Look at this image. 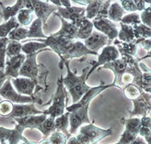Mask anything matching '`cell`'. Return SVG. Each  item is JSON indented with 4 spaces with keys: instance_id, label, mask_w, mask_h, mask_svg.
Returning <instances> with one entry per match:
<instances>
[{
    "instance_id": "cell-55",
    "label": "cell",
    "mask_w": 151,
    "mask_h": 144,
    "mask_svg": "<svg viewBox=\"0 0 151 144\" xmlns=\"http://www.w3.org/2000/svg\"><path fill=\"white\" fill-rule=\"evenodd\" d=\"M1 144H7V143H6L5 142H4V143H1Z\"/></svg>"
},
{
    "instance_id": "cell-10",
    "label": "cell",
    "mask_w": 151,
    "mask_h": 144,
    "mask_svg": "<svg viewBox=\"0 0 151 144\" xmlns=\"http://www.w3.org/2000/svg\"><path fill=\"white\" fill-rule=\"evenodd\" d=\"M31 5L33 9V11L40 20L42 23V26L46 29L48 27L47 20L50 14H52L55 11H58V7L55 5H50L48 2H42V1H30Z\"/></svg>"
},
{
    "instance_id": "cell-53",
    "label": "cell",
    "mask_w": 151,
    "mask_h": 144,
    "mask_svg": "<svg viewBox=\"0 0 151 144\" xmlns=\"http://www.w3.org/2000/svg\"><path fill=\"white\" fill-rule=\"evenodd\" d=\"M52 4H55V6H58V7H60L61 6V3H60V1H51Z\"/></svg>"
},
{
    "instance_id": "cell-45",
    "label": "cell",
    "mask_w": 151,
    "mask_h": 144,
    "mask_svg": "<svg viewBox=\"0 0 151 144\" xmlns=\"http://www.w3.org/2000/svg\"><path fill=\"white\" fill-rule=\"evenodd\" d=\"M121 6L125 10V11H126L134 12L137 11L134 1H126V0L121 1Z\"/></svg>"
},
{
    "instance_id": "cell-14",
    "label": "cell",
    "mask_w": 151,
    "mask_h": 144,
    "mask_svg": "<svg viewBox=\"0 0 151 144\" xmlns=\"http://www.w3.org/2000/svg\"><path fill=\"white\" fill-rule=\"evenodd\" d=\"M110 87H116L114 84H110V85H101L99 86H97V87H91L89 91L86 93V95L79 100L77 103H73L71 106L67 107V111L68 112H72L73 111H74L76 109L79 108L81 106H83L85 105L88 104V103H90L91 101V100L93 98H94L97 95H98L101 92H102L103 91H104L105 89L108 88Z\"/></svg>"
},
{
    "instance_id": "cell-16",
    "label": "cell",
    "mask_w": 151,
    "mask_h": 144,
    "mask_svg": "<svg viewBox=\"0 0 151 144\" xmlns=\"http://www.w3.org/2000/svg\"><path fill=\"white\" fill-rule=\"evenodd\" d=\"M26 56L24 54L12 57H9L6 64H5V74L7 77H13L14 79L18 78L19 72L25 61Z\"/></svg>"
},
{
    "instance_id": "cell-25",
    "label": "cell",
    "mask_w": 151,
    "mask_h": 144,
    "mask_svg": "<svg viewBox=\"0 0 151 144\" xmlns=\"http://www.w3.org/2000/svg\"><path fill=\"white\" fill-rule=\"evenodd\" d=\"M27 38H41L46 39L48 36L43 33L42 23L39 18L35 20L28 29Z\"/></svg>"
},
{
    "instance_id": "cell-11",
    "label": "cell",
    "mask_w": 151,
    "mask_h": 144,
    "mask_svg": "<svg viewBox=\"0 0 151 144\" xmlns=\"http://www.w3.org/2000/svg\"><path fill=\"white\" fill-rule=\"evenodd\" d=\"M119 55L120 54L119 52L118 49L114 45H108V46L104 47L101 54L98 55V61L92 66L88 73L87 79L98 67H101V66H104L106 64H109L110 62L117 60L119 57Z\"/></svg>"
},
{
    "instance_id": "cell-57",
    "label": "cell",
    "mask_w": 151,
    "mask_h": 144,
    "mask_svg": "<svg viewBox=\"0 0 151 144\" xmlns=\"http://www.w3.org/2000/svg\"><path fill=\"white\" fill-rule=\"evenodd\" d=\"M150 116H151V111H150Z\"/></svg>"
},
{
    "instance_id": "cell-41",
    "label": "cell",
    "mask_w": 151,
    "mask_h": 144,
    "mask_svg": "<svg viewBox=\"0 0 151 144\" xmlns=\"http://www.w3.org/2000/svg\"><path fill=\"white\" fill-rule=\"evenodd\" d=\"M67 137L60 132H54L49 137V141L52 144H67Z\"/></svg>"
},
{
    "instance_id": "cell-2",
    "label": "cell",
    "mask_w": 151,
    "mask_h": 144,
    "mask_svg": "<svg viewBox=\"0 0 151 144\" xmlns=\"http://www.w3.org/2000/svg\"><path fill=\"white\" fill-rule=\"evenodd\" d=\"M64 64L67 67V74L66 77L63 78V83L72 97L73 103H76L91 88L86 83L87 75L91 68L89 67H86L83 69L81 76H77L70 69L69 60L64 61Z\"/></svg>"
},
{
    "instance_id": "cell-7",
    "label": "cell",
    "mask_w": 151,
    "mask_h": 144,
    "mask_svg": "<svg viewBox=\"0 0 151 144\" xmlns=\"http://www.w3.org/2000/svg\"><path fill=\"white\" fill-rule=\"evenodd\" d=\"M11 81L12 82V84H13L14 87H15L17 92L20 95L33 97L35 87H36L35 94L37 93L38 91H42L44 89L43 87L38 85L34 80L29 79V78H16V79H12Z\"/></svg>"
},
{
    "instance_id": "cell-28",
    "label": "cell",
    "mask_w": 151,
    "mask_h": 144,
    "mask_svg": "<svg viewBox=\"0 0 151 144\" xmlns=\"http://www.w3.org/2000/svg\"><path fill=\"white\" fill-rule=\"evenodd\" d=\"M18 27H20V24L17 21V17H12L7 22L0 25V38H5L13 29Z\"/></svg>"
},
{
    "instance_id": "cell-17",
    "label": "cell",
    "mask_w": 151,
    "mask_h": 144,
    "mask_svg": "<svg viewBox=\"0 0 151 144\" xmlns=\"http://www.w3.org/2000/svg\"><path fill=\"white\" fill-rule=\"evenodd\" d=\"M43 113L42 111L37 110L34 103L28 104H14L13 110L9 115L12 118H23L29 115H37Z\"/></svg>"
},
{
    "instance_id": "cell-42",
    "label": "cell",
    "mask_w": 151,
    "mask_h": 144,
    "mask_svg": "<svg viewBox=\"0 0 151 144\" xmlns=\"http://www.w3.org/2000/svg\"><path fill=\"white\" fill-rule=\"evenodd\" d=\"M137 137V134H134V133H131L129 131L125 130L123 132V134L121 135L120 140L118 142L119 144H129L132 141L136 139Z\"/></svg>"
},
{
    "instance_id": "cell-43",
    "label": "cell",
    "mask_w": 151,
    "mask_h": 144,
    "mask_svg": "<svg viewBox=\"0 0 151 144\" xmlns=\"http://www.w3.org/2000/svg\"><path fill=\"white\" fill-rule=\"evenodd\" d=\"M141 21L142 24L147 26V27L151 28V7L146 8L142 11L141 14Z\"/></svg>"
},
{
    "instance_id": "cell-59",
    "label": "cell",
    "mask_w": 151,
    "mask_h": 144,
    "mask_svg": "<svg viewBox=\"0 0 151 144\" xmlns=\"http://www.w3.org/2000/svg\"><path fill=\"white\" fill-rule=\"evenodd\" d=\"M150 40H151V38H150Z\"/></svg>"
},
{
    "instance_id": "cell-46",
    "label": "cell",
    "mask_w": 151,
    "mask_h": 144,
    "mask_svg": "<svg viewBox=\"0 0 151 144\" xmlns=\"http://www.w3.org/2000/svg\"><path fill=\"white\" fill-rule=\"evenodd\" d=\"M12 131V129L0 127V143H4L6 140H9Z\"/></svg>"
},
{
    "instance_id": "cell-36",
    "label": "cell",
    "mask_w": 151,
    "mask_h": 144,
    "mask_svg": "<svg viewBox=\"0 0 151 144\" xmlns=\"http://www.w3.org/2000/svg\"><path fill=\"white\" fill-rule=\"evenodd\" d=\"M27 33L28 29L20 27L17 29H13L8 36H9L8 39L9 40H12V41H21V40H24L27 38Z\"/></svg>"
},
{
    "instance_id": "cell-47",
    "label": "cell",
    "mask_w": 151,
    "mask_h": 144,
    "mask_svg": "<svg viewBox=\"0 0 151 144\" xmlns=\"http://www.w3.org/2000/svg\"><path fill=\"white\" fill-rule=\"evenodd\" d=\"M141 126L143 127L148 128L150 130H151V117L144 116L141 119Z\"/></svg>"
},
{
    "instance_id": "cell-9",
    "label": "cell",
    "mask_w": 151,
    "mask_h": 144,
    "mask_svg": "<svg viewBox=\"0 0 151 144\" xmlns=\"http://www.w3.org/2000/svg\"><path fill=\"white\" fill-rule=\"evenodd\" d=\"M90 103L81 106L79 108L76 109L72 112H70L69 120H70V134H75L76 131L77 130L78 128L80 127L81 125L84 123L91 124L88 115V110Z\"/></svg>"
},
{
    "instance_id": "cell-4",
    "label": "cell",
    "mask_w": 151,
    "mask_h": 144,
    "mask_svg": "<svg viewBox=\"0 0 151 144\" xmlns=\"http://www.w3.org/2000/svg\"><path fill=\"white\" fill-rule=\"evenodd\" d=\"M113 134V130L101 129L94 126L92 124H88L81 127L79 134L76 135V139L79 144H96L104 137Z\"/></svg>"
},
{
    "instance_id": "cell-38",
    "label": "cell",
    "mask_w": 151,
    "mask_h": 144,
    "mask_svg": "<svg viewBox=\"0 0 151 144\" xmlns=\"http://www.w3.org/2000/svg\"><path fill=\"white\" fill-rule=\"evenodd\" d=\"M121 23L126 25H130V26H135V25H138V24H141V17L140 15L137 13H132V14H126L124 16L121 20Z\"/></svg>"
},
{
    "instance_id": "cell-1",
    "label": "cell",
    "mask_w": 151,
    "mask_h": 144,
    "mask_svg": "<svg viewBox=\"0 0 151 144\" xmlns=\"http://www.w3.org/2000/svg\"><path fill=\"white\" fill-rule=\"evenodd\" d=\"M40 42H44L52 51L60 56V62L59 68L64 67V62L73 58H79L87 54L98 55V53L88 49L82 42L67 39L61 36H48L46 39H40Z\"/></svg>"
},
{
    "instance_id": "cell-52",
    "label": "cell",
    "mask_w": 151,
    "mask_h": 144,
    "mask_svg": "<svg viewBox=\"0 0 151 144\" xmlns=\"http://www.w3.org/2000/svg\"><path fill=\"white\" fill-rule=\"evenodd\" d=\"M147 57H151V48L149 50V51H147V55H145V56H144V57H141V58H140V59H138V62L140 61V60H144V59H145V58H147Z\"/></svg>"
},
{
    "instance_id": "cell-21",
    "label": "cell",
    "mask_w": 151,
    "mask_h": 144,
    "mask_svg": "<svg viewBox=\"0 0 151 144\" xmlns=\"http://www.w3.org/2000/svg\"><path fill=\"white\" fill-rule=\"evenodd\" d=\"M114 46L117 47L119 54H124L131 56V57H135L137 54V45L134 42H122L119 41L118 39H116L113 41Z\"/></svg>"
},
{
    "instance_id": "cell-6",
    "label": "cell",
    "mask_w": 151,
    "mask_h": 144,
    "mask_svg": "<svg viewBox=\"0 0 151 144\" xmlns=\"http://www.w3.org/2000/svg\"><path fill=\"white\" fill-rule=\"evenodd\" d=\"M12 78L8 77L2 87L0 88V96L5 98V100H9L12 103L16 104H28V103H35L39 101V99L36 97L24 96L21 95L14 89L11 83Z\"/></svg>"
},
{
    "instance_id": "cell-33",
    "label": "cell",
    "mask_w": 151,
    "mask_h": 144,
    "mask_svg": "<svg viewBox=\"0 0 151 144\" xmlns=\"http://www.w3.org/2000/svg\"><path fill=\"white\" fill-rule=\"evenodd\" d=\"M134 38L136 40L150 39L151 38V28L147 27L144 24L133 26Z\"/></svg>"
},
{
    "instance_id": "cell-44",
    "label": "cell",
    "mask_w": 151,
    "mask_h": 144,
    "mask_svg": "<svg viewBox=\"0 0 151 144\" xmlns=\"http://www.w3.org/2000/svg\"><path fill=\"white\" fill-rule=\"evenodd\" d=\"M111 4V1H104L101 9L98 12V15L94 19H101V18H107L108 17V10Z\"/></svg>"
},
{
    "instance_id": "cell-29",
    "label": "cell",
    "mask_w": 151,
    "mask_h": 144,
    "mask_svg": "<svg viewBox=\"0 0 151 144\" xmlns=\"http://www.w3.org/2000/svg\"><path fill=\"white\" fill-rule=\"evenodd\" d=\"M24 130H25V128L23 126L17 124L14 129L12 130L10 137H9V140H8L9 143L18 144L21 141H23L24 143L29 142V140L23 136V132H24Z\"/></svg>"
},
{
    "instance_id": "cell-20",
    "label": "cell",
    "mask_w": 151,
    "mask_h": 144,
    "mask_svg": "<svg viewBox=\"0 0 151 144\" xmlns=\"http://www.w3.org/2000/svg\"><path fill=\"white\" fill-rule=\"evenodd\" d=\"M27 4V1H24V0H18L17 1L15 5H14L13 6H10V7H5L2 4L0 3L2 9L1 15L3 17L4 21L7 22L12 17H14L21 9H26Z\"/></svg>"
},
{
    "instance_id": "cell-8",
    "label": "cell",
    "mask_w": 151,
    "mask_h": 144,
    "mask_svg": "<svg viewBox=\"0 0 151 144\" xmlns=\"http://www.w3.org/2000/svg\"><path fill=\"white\" fill-rule=\"evenodd\" d=\"M55 14L65 20H70L78 28L81 21L86 17V9L76 6H71L70 8L58 7V12L55 13Z\"/></svg>"
},
{
    "instance_id": "cell-23",
    "label": "cell",
    "mask_w": 151,
    "mask_h": 144,
    "mask_svg": "<svg viewBox=\"0 0 151 144\" xmlns=\"http://www.w3.org/2000/svg\"><path fill=\"white\" fill-rule=\"evenodd\" d=\"M120 30L118 33L119 41L122 42H134L135 38H134V29L133 27L130 25H126L120 22Z\"/></svg>"
},
{
    "instance_id": "cell-40",
    "label": "cell",
    "mask_w": 151,
    "mask_h": 144,
    "mask_svg": "<svg viewBox=\"0 0 151 144\" xmlns=\"http://www.w3.org/2000/svg\"><path fill=\"white\" fill-rule=\"evenodd\" d=\"M13 106L12 102L9 100H3L0 102V115L2 116L10 115L13 110Z\"/></svg>"
},
{
    "instance_id": "cell-18",
    "label": "cell",
    "mask_w": 151,
    "mask_h": 144,
    "mask_svg": "<svg viewBox=\"0 0 151 144\" xmlns=\"http://www.w3.org/2000/svg\"><path fill=\"white\" fill-rule=\"evenodd\" d=\"M58 17L61 21V28L57 33L52 34V36H61V37L67 39H76L78 34V28L72 23L68 22L67 20L62 18L60 16H58Z\"/></svg>"
},
{
    "instance_id": "cell-13",
    "label": "cell",
    "mask_w": 151,
    "mask_h": 144,
    "mask_svg": "<svg viewBox=\"0 0 151 144\" xmlns=\"http://www.w3.org/2000/svg\"><path fill=\"white\" fill-rule=\"evenodd\" d=\"M134 110L130 112V117L134 115H143L147 116L151 111V100L150 95L141 91V94L138 98L133 100Z\"/></svg>"
},
{
    "instance_id": "cell-31",
    "label": "cell",
    "mask_w": 151,
    "mask_h": 144,
    "mask_svg": "<svg viewBox=\"0 0 151 144\" xmlns=\"http://www.w3.org/2000/svg\"><path fill=\"white\" fill-rule=\"evenodd\" d=\"M122 124L125 125V130L131 133H134L138 135L139 130L141 128V119L138 118H130L129 119L122 118L121 119Z\"/></svg>"
},
{
    "instance_id": "cell-5",
    "label": "cell",
    "mask_w": 151,
    "mask_h": 144,
    "mask_svg": "<svg viewBox=\"0 0 151 144\" xmlns=\"http://www.w3.org/2000/svg\"><path fill=\"white\" fill-rule=\"evenodd\" d=\"M63 76H60L58 80V87L53 97L52 98V104L48 110L43 112V114L56 118L64 113L66 103L67 100V92L63 83Z\"/></svg>"
},
{
    "instance_id": "cell-30",
    "label": "cell",
    "mask_w": 151,
    "mask_h": 144,
    "mask_svg": "<svg viewBox=\"0 0 151 144\" xmlns=\"http://www.w3.org/2000/svg\"><path fill=\"white\" fill-rule=\"evenodd\" d=\"M104 1L100 0H95V1H90L89 3L88 4L87 8L86 9V17L88 20H94L96 16L98 15V12L100 11L101 6L103 5Z\"/></svg>"
},
{
    "instance_id": "cell-58",
    "label": "cell",
    "mask_w": 151,
    "mask_h": 144,
    "mask_svg": "<svg viewBox=\"0 0 151 144\" xmlns=\"http://www.w3.org/2000/svg\"><path fill=\"white\" fill-rule=\"evenodd\" d=\"M96 144H97V143H96ZM115 144H119V143H115Z\"/></svg>"
},
{
    "instance_id": "cell-56",
    "label": "cell",
    "mask_w": 151,
    "mask_h": 144,
    "mask_svg": "<svg viewBox=\"0 0 151 144\" xmlns=\"http://www.w3.org/2000/svg\"><path fill=\"white\" fill-rule=\"evenodd\" d=\"M2 101V98H1V97H0V102Z\"/></svg>"
},
{
    "instance_id": "cell-48",
    "label": "cell",
    "mask_w": 151,
    "mask_h": 144,
    "mask_svg": "<svg viewBox=\"0 0 151 144\" xmlns=\"http://www.w3.org/2000/svg\"><path fill=\"white\" fill-rule=\"evenodd\" d=\"M137 11H144L145 9L146 2L145 1H134Z\"/></svg>"
},
{
    "instance_id": "cell-3",
    "label": "cell",
    "mask_w": 151,
    "mask_h": 144,
    "mask_svg": "<svg viewBox=\"0 0 151 144\" xmlns=\"http://www.w3.org/2000/svg\"><path fill=\"white\" fill-rule=\"evenodd\" d=\"M43 51H52V49L45 48L36 53L27 55L25 61L24 62L19 72V76L33 79L38 85L41 86V84H44L47 88L48 85L46 84V78L48 70L42 64H37L36 63V56Z\"/></svg>"
},
{
    "instance_id": "cell-22",
    "label": "cell",
    "mask_w": 151,
    "mask_h": 144,
    "mask_svg": "<svg viewBox=\"0 0 151 144\" xmlns=\"http://www.w3.org/2000/svg\"><path fill=\"white\" fill-rule=\"evenodd\" d=\"M69 116H70V112H67L60 116L57 117L55 120V126L56 132L62 133L67 138L70 139L71 135L67 130V128L70 125Z\"/></svg>"
},
{
    "instance_id": "cell-51",
    "label": "cell",
    "mask_w": 151,
    "mask_h": 144,
    "mask_svg": "<svg viewBox=\"0 0 151 144\" xmlns=\"http://www.w3.org/2000/svg\"><path fill=\"white\" fill-rule=\"evenodd\" d=\"M60 3H61V5H64V8L71 7V2L68 0H61Z\"/></svg>"
},
{
    "instance_id": "cell-27",
    "label": "cell",
    "mask_w": 151,
    "mask_h": 144,
    "mask_svg": "<svg viewBox=\"0 0 151 144\" xmlns=\"http://www.w3.org/2000/svg\"><path fill=\"white\" fill-rule=\"evenodd\" d=\"M55 118L48 116L37 128L38 130H40L41 131L45 139L49 137L52 133L55 132Z\"/></svg>"
},
{
    "instance_id": "cell-32",
    "label": "cell",
    "mask_w": 151,
    "mask_h": 144,
    "mask_svg": "<svg viewBox=\"0 0 151 144\" xmlns=\"http://www.w3.org/2000/svg\"><path fill=\"white\" fill-rule=\"evenodd\" d=\"M47 45L44 42H28L25 43L24 45H22V51L24 53L27 55L32 54L36 53L38 52H40L41 50L45 49L47 48Z\"/></svg>"
},
{
    "instance_id": "cell-34",
    "label": "cell",
    "mask_w": 151,
    "mask_h": 144,
    "mask_svg": "<svg viewBox=\"0 0 151 144\" xmlns=\"http://www.w3.org/2000/svg\"><path fill=\"white\" fill-rule=\"evenodd\" d=\"M33 9H23L17 13V20L20 25L27 26L32 22L33 17Z\"/></svg>"
},
{
    "instance_id": "cell-15",
    "label": "cell",
    "mask_w": 151,
    "mask_h": 144,
    "mask_svg": "<svg viewBox=\"0 0 151 144\" xmlns=\"http://www.w3.org/2000/svg\"><path fill=\"white\" fill-rule=\"evenodd\" d=\"M111 42H110L107 36L103 33L93 31L91 36L86 39L84 42V45L88 49L98 53L100 49L103 48L106 45H110Z\"/></svg>"
},
{
    "instance_id": "cell-12",
    "label": "cell",
    "mask_w": 151,
    "mask_h": 144,
    "mask_svg": "<svg viewBox=\"0 0 151 144\" xmlns=\"http://www.w3.org/2000/svg\"><path fill=\"white\" fill-rule=\"evenodd\" d=\"M93 25L100 33H103L109 39L110 42L118 37V29L116 24L112 22L107 18L94 19L92 22Z\"/></svg>"
},
{
    "instance_id": "cell-24",
    "label": "cell",
    "mask_w": 151,
    "mask_h": 144,
    "mask_svg": "<svg viewBox=\"0 0 151 144\" xmlns=\"http://www.w3.org/2000/svg\"><path fill=\"white\" fill-rule=\"evenodd\" d=\"M93 27H94V25L92 22L85 17L78 27L77 39L86 40V39L88 38L92 33Z\"/></svg>"
},
{
    "instance_id": "cell-26",
    "label": "cell",
    "mask_w": 151,
    "mask_h": 144,
    "mask_svg": "<svg viewBox=\"0 0 151 144\" xmlns=\"http://www.w3.org/2000/svg\"><path fill=\"white\" fill-rule=\"evenodd\" d=\"M125 11L121 5L118 2H114L112 5H110L108 10V17L110 18V21H113L115 23L121 22V20L123 17Z\"/></svg>"
},
{
    "instance_id": "cell-35",
    "label": "cell",
    "mask_w": 151,
    "mask_h": 144,
    "mask_svg": "<svg viewBox=\"0 0 151 144\" xmlns=\"http://www.w3.org/2000/svg\"><path fill=\"white\" fill-rule=\"evenodd\" d=\"M122 90H123L124 95L125 96V97L131 100L132 101L139 97L141 94V91H142L134 84H130L125 86L124 87H122Z\"/></svg>"
},
{
    "instance_id": "cell-39",
    "label": "cell",
    "mask_w": 151,
    "mask_h": 144,
    "mask_svg": "<svg viewBox=\"0 0 151 144\" xmlns=\"http://www.w3.org/2000/svg\"><path fill=\"white\" fill-rule=\"evenodd\" d=\"M9 39L5 38H0V69H5V54H6V48H7L8 43Z\"/></svg>"
},
{
    "instance_id": "cell-37",
    "label": "cell",
    "mask_w": 151,
    "mask_h": 144,
    "mask_svg": "<svg viewBox=\"0 0 151 144\" xmlns=\"http://www.w3.org/2000/svg\"><path fill=\"white\" fill-rule=\"evenodd\" d=\"M22 45L20 42L9 40L6 48V54L9 57H14L21 54Z\"/></svg>"
},
{
    "instance_id": "cell-19",
    "label": "cell",
    "mask_w": 151,
    "mask_h": 144,
    "mask_svg": "<svg viewBox=\"0 0 151 144\" xmlns=\"http://www.w3.org/2000/svg\"><path fill=\"white\" fill-rule=\"evenodd\" d=\"M48 118L45 114L37 115H29L23 118H15L14 120L18 125H21L24 128L37 129L40 125Z\"/></svg>"
},
{
    "instance_id": "cell-50",
    "label": "cell",
    "mask_w": 151,
    "mask_h": 144,
    "mask_svg": "<svg viewBox=\"0 0 151 144\" xmlns=\"http://www.w3.org/2000/svg\"><path fill=\"white\" fill-rule=\"evenodd\" d=\"M129 144H147V143L142 137H138V136H137V137H136V139L132 141V143H130Z\"/></svg>"
},
{
    "instance_id": "cell-49",
    "label": "cell",
    "mask_w": 151,
    "mask_h": 144,
    "mask_svg": "<svg viewBox=\"0 0 151 144\" xmlns=\"http://www.w3.org/2000/svg\"><path fill=\"white\" fill-rule=\"evenodd\" d=\"M8 77L5 74V72H3V69H0V88L2 87L5 82L7 80Z\"/></svg>"
},
{
    "instance_id": "cell-54",
    "label": "cell",
    "mask_w": 151,
    "mask_h": 144,
    "mask_svg": "<svg viewBox=\"0 0 151 144\" xmlns=\"http://www.w3.org/2000/svg\"><path fill=\"white\" fill-rule=\"evenodd\" d=\"M20 144H38V143H36V142H31V141H29V142H27V143L23 142L22 143H20Z\"/></svg>"
}]
</instances>
